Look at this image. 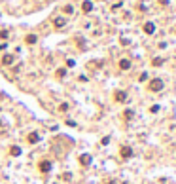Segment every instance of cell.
Masks as SVG:
<instances>
[{"mask_svg":"<svg viewBox=\"0 0 176 184\" xmlns=\"http://www.w3.org/2000/svg\"><path fill=\"white\" fill-rule=\"evenodd\" d=\"M150 112H154V114H155V112H159V106H157V104H155V106H152V108H150Z\"/></svg>","mask_w":176,"mask_h":184,"instance_id":"23","label":"cell"},{"mask_svg":"<svg viewBox=\"0 0 176 184\" xmlns=\"http://www.w3.org/2000/svg\"><path fill=\"white\" fill-rule=\"evenodd\" d=\"M138 80H140V82H146V80H148V74H146V72H142V74L138 76Z\"/></svg>","mask_w":176,"mask_h":184,"instance_id":"18","label":"cell"},{"mask_svg":"<svg viewBox=\"0 0 176 184\" xmlns=\"http://www.w3.org/2000/svg\"><path fill=\"white\" fill-rule=\"evenodd\" d=\"M29 143H31V144H36V143H40V135H38L36 131L29 135Z\"/></svg>","mask_w":176,"mask_h":184,"instance_id":"12","label":"cell"},{"mask_svg":"<svg viewBox=\"0 0 176 184\" xmlns=\"http://www.w3.org/2000/svg\"><path fill=\"white\" fill-rule=\"evenodd\" d=\"M100 143H102V144H108V143H110V137H102V141H100Z\"/></svg>","mask_w":176,"mask_h":184,"instance_id":"22","label":"cell"},{"mask_svg":"<svg viewBox=\"0 0 176 184\" xmlns=\"http://www.w3.org/2000/svg\"><path fill=\"white\" fill-rule=\"evenodd\" d=\"M13 61H15V57H13V55H10V53H6V55L2 57V65H4V66L13 65Z\"/></svg>","mask_w":176,"mask_h":184,"instance_id":"9","label":"cell"},{"mask_svg":"<svg viewBox=\"0 0 176 184\" xmlns=\"http://www.w3.org/2000/svg\"><path fill=\"white\" fill-rule=\"evenodd\" d=\"M163 63H165V59H163V57H155V59L152 61V65H154V66H161Z\"/></svg>","mask_w":176,"mask_h":184,"instance_id":"15","label":"cell"},{"mask_svg":"<svg viewBox=\"0 0 176 184\" xmlns=\"http://www.w3.org/2000/svg\"><path fill=\"white\" fill-rule=\"evenodd\" d=\"M123 184H129V182H123Z\"/></svg>","mask_w":176,"mask_h":184,"instance_id":"27","label":"cell"},{"mask_svg":"<svg viewBox=\"0 0 176 184\" xmlns=\"http://www.w3.org/2000/svg\"><path fill=\"white\" fill-rule=\"evenodd\" d=\"M119 68L121 70H129L131 68V59H121L119 61Z\"/></svg>","mask_w":176,"mask_h":184,"instance_id":"10","label":"cell"},{"mask_svg":"<svg viewBox=\"0 0 176 184\" xmlns=\"http://www.w3.org/2000/svg\"><path fill=\"white\" fill-rule=\"evenodd\" d=\"M114 101L116 103H125V101H127V93H125L123 89H117L114 93Z\"/></svg>","mask_w":176,"mask_h":184,"instance_id":"4","label":"cell"},{"mask_svg":"<svg viewBox=\"0 0 176 184\" xmlns=\"http://www.w3.org/2000/svg\"><path fill=\"white\" fill-rule=\"evenodd\" d=\"M25 42L32 46V44H36V42H38V36H36V34H27V36H25Z\"/></svg>","mask_w":176,"mask_h":184,"instance_id":"13","label":"cell"},{"mask_svg":"<svg viewBox=\"0 0 176 184\" xmlns=\"http://www.w3.org/2000/svg\"><path fill=\"white\" fill-rule=\"evenodd\" d=\"M82 10H83V13H91L93 12V2H91V0H83V2H82Z\"/></svg>","mask_w":176,"mask_h":184,"instance_id":"7","label":"cell"},{"mask_svg":"<svg viewBox=\"0 0 176 184\" xmlns=\"http://www.w3.org/2000/svg\"><path fill=\"white\" fill-rule=\"evenodd\" d=\"M72 12H74L72 6H64V13H72Z\"/></svg>","mask_w":176,"mask_h":184,"instance_id":"19","label":"cell"},{"mask_svg":"<svg viewBox=\"0 0 176 184\" xmlns=\"http://www.w3.org/2000/svg\"><path fill=\"white\" fill-rule=\"evenodd\" d=\"M163 87H165V84H163L161 78H154V80H150V84H148V89L152 91V93H157V91H161Z\"/></svg>","mask_w":176,"mask_h":184,"instance_id":"1","label":"cell"},{"mask_svg":"<svg viewBox=\"0 0 176 184\" xmlns=\"http://www.w3.org/2000/svg\"><path fill=\"white\" fill-rule=\"evenodd\" d=\"M38 171H40V173H49V171H51V162L42 159V162L38 163Z\"/></svg>","mask_w":176,"mask_h":184,"instance_id":"3","label":"cell"},{"mask_svg":"<svg viewBox=\"0 0 176 184\" xmlns=\"http://www.w3.org/2000/svg\"><path fill=\"white\" fill-rule=\"evenodd\" d=\"M78 162H80V165H82V167H89V165H91V162H93V157H91L89 154H82V156L78 157Z\"/></svg>","mask_w":176,"mask_h":184,"instance_id":"2","label":"cell"},{"mask_svg":"<svg viewBox=\"0 0 176 184\" xmlns=\"http://www.w3.org/2000/svg\"><path fill=\"white\" fill-rule=\"evenodd\" d=\"M144 32H146V34H154V32H155V23H152V21L144 23Z\"/></svg>","mask_w":176,"mask_h":184,"instance_id":"6","label":"cell"},{"mask_svg":"<svg viewBox=\"0 0 176 184\" xmlns=\"http://www.w3.org/2000/svg\"><path fill=\"white\" fill-rule=\"evenodd\" d=\"M55 74H57V78H63V76L66 74V70H64V68H57V72H55Z\"/></svg>","mask_w":176,"mask_h":184,"instance_id":"16","label":"cell"},{"mask_svg":"<svg viewBox=\"0 0 176 184\" xmlns=\"http://www.w3.org/2000/svg\"><path fill=\"white\" fill-rule=\"evenodd\" d=\"M123 118H125V120H133V118H135V112H133L131 108H127V110L123 112Z\"/></svg>","mask_w":176,"mask_h":184,"instance_id":"14","label":"cell"},{"mask_svg":"<svg viewBox=\"0 0 176 184\" xmlns=\"http://www.w3.org/2000/svg\"><path fill=\"white\" fill-rule=\"evenodd\" d=\"M59 110H61V112H66V110H68V104H61Z\"/></svg>","mask_w":176,"mask_h":184,"instance_id":"21","label":"cell"},{"mask_svg":"<svg viewBox=\"0 0 176 184\" xmlns=\"http://www.w3.org/2000/svg\"><path fill=\"white\" fill-rule=\"evenodd\" d=\"M0 38L6 40V38H8V31H0Z\"/></svg>","mask_w":176,"mask_h":184,"instance_id":"20","label":"cell"},{"mask_svg":"<svg viewBox=\"0 0 176 184\" xmlns=\"http://www.w3.org/2000/svg\"><path fill=\"white\" fill-rule=\"evenodd\" d=\"M119 154H121V157H123V159H129V157H133V154H135V152H133V148H131V146H121V152H119Z\"/></svg>","mask_w":176,"mask_h":184,"instance_id":"5","label":"cell"},{"mask_svg":"<svg viewBox=\"0 0 176 184\" xmlns=\"http://www.w3.org/2000/svg\"><path fill=\"white\" fill-rule=\"evenodd\" d=\"M104 184H116V180H106Z\"/></svg>","mask_w":176,"mask_h":184,"instance_id":"25","label":"cell"},{"mask_svg":"<svg viewBox=\"0 0 176 184\" xmlns=\"http://www.w3.org/2000/svg\"><path fill=\"white\" fill-rule=\"evenodd\" d=\"M10 156H13V157H17V156H21V146H17V144H13V146H10Z\"/></svg>","mask_w":176,"mask_h":184,"instance_id":"11","label":"cell"},{"mask_svg":"<svg viewBox=\"0 0 176 184\" xmlns=\"http://www.w3.org/2000/svg\"><path fill=\"white\" fill-rule=\"evenodd\" d=\"M64 25H66V19H64V17H55V19H53V27H55V29H63Z\"/></svg>","mask_w":176,"mask_h":184,"instance_id":"8","label":"cell"},{"mask_svg":"<svg viewBox=\"0 0 176 184\" xmlns=\"http://www.w3.org/2000/svg\"><path fill=\"white\" fill-rule=\"evenodd\" d=\"M0 127H2V120H0Z\"/></svg>","mask_w":176,"mask_h":184,"instance_id":"26","label":"cell"},{"mask_svg":"<svg viewBox=\"0 0 176 184\" xmlns=\"http://www.w3.org/2000/svg\"><path fill=\"white\" fill-rule=\"evenodd\" d=\"M61 178H63V180H70V178H72V175H70V173H63V175H61Z\"/></svg>","mask_w":176,"mask_h":184,"instance_id":"17","label":"cell"},{"mask_svg":"<svg viewBox=\"0 0 176 184\" xmlns=\"http://www.w3.org/2000/svg\"><path fill=\"white\" fill-rule=\"evenodd\" d=\"M161 2V6H169V0H159Z\"/></svg>","mask_w":176,"mask_h":184,"instance_id":"24","label":"cell"}]
</instances>
